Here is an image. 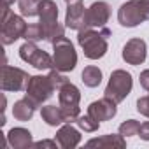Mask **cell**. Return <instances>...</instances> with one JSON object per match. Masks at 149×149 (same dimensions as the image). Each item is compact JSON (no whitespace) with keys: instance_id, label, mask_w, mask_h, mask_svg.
Wrapping results in <instances>:
<instances>
[{"instance_id":"obj_17","label":"cell","mask_w":149,"mask_h":149,"mask_svg":"<svg viewBox=\"0 0 149 149\" xmlns=\"http://www.w3.org/2000/svg\"><path fill=\"white\" fill-rule=\"evenodd\" d=\"M35 109H37V107H35L30 100H26V98L23 97L21 100L14 102V105H13V116H14L18 121H28V119H32Z\"/></svg>"},{"instance_id":"obj_29","label":"cell","mask_w":149,"mask_h":149,"mask_svg":"<svg viewBox=\"0 0 149 149\" xmlns=\"http://www.w3.org/2000/svg\"><path fill=\"white\" fill-rule=\"evenodd\" d=\"M139 137H140L142 140H149V121H146V123H142V125H140Z\"/></svg>"},{"instance_id":"obj_24","label":"cell","mask_w":149,"mask_h":149,"mask_svg":"<svg viewBox=\"0 0 149 149\" xmlns=\"http://www.w3.org/2000/svg\"><path fill=\"white\" fill-rule=\"evenodd\" d=\"M139 130H140V123L135 121V119H126L119 125V133L123 137H133V135H139Z\"/></svg>"},{"instance_id":"obj_5","label":"cell","mask_w":149,"mask_h":149,"mask_svg":"<svg viewBox=\"0 0 149 149\" xmlns=\"http://www.w3.org/2000/svg\"><path fill=\"white\" fill-rule=\"evenodd\" d=\"M53 68L60 72H70L77 65V53L67 37H60L53 42Z\"/></svg>"},{"instance_id":"obj_3","label":"cell","mask_w":149,"mask_h":149,"mask_svg":"<svg viewBox=\"0 0 149 149\" xmlns=\"http://www.w3.org/2000/svg\"><path fill=\"white\" fill-rule=\"evenodd\" d=\"M79 100H81V91L76 84H72L70 81L67 84H63L58 90V102H60V109L63 112L65 123H76L77 118L81 116V109H79Z\"/></svg>"},{"instance_id":"obj_18","label":"cell","mask_w":149,"mask_h":149,"mask_svg":"<svg viewBox=\"0 0 149 149\" xmlns=\"http://www.w3.org/2000/svg\"><path fill=\"white\" fill-rule=\"evenodd\" d=\"M40 116H42V121H46V125L49 126H60L61 123H65V118H63V112L60 109V105H44L40 109Z\"/></svg>"},{"instance_id":"obj_19","label":"cell","mask_w":149,"mask_h":149,"mask_svg":"<svg viewBox=\"0 0 149 149\" xmlns=\"http://www.w3.org/2000/svg\"><path fill=\"white\" fill-rule=\"evenodd\" d=\"M28 63L32 65V67H35L37 70H51L54 65H53V56H49L46 51H42V49H35L33 51V54L30 56V60H28Z\"/></svg>"},{"instance_id":"obj_2","label":"cell","mask_w":149,"mask_h":149,"mask_svg":"<svg viewBox=\"0 0 149 149\" xmlns=\"http://www.w3.org/2000/svg\"><path fill=\"white\" fill-rule=\"evenodd\" d=\"M39 18V23L44 30V40L53 44L60 37H65V26L58 23V6L53 0H40Z\"/></svg>"},{"instance_id":"obj_10","label":"cell","mask_w":149,"mask_h":149,"mask_svg":"<svg viewBox=\"0 0 149 149\" xmlns=\"http://www.w3.org/2000/svg\"><path fill=\"white\" fill-rule=\"evenodd\" d=\"M109 18H111V6L104 0H98V2H93L86 9L84 23H86V28H104Z\"/></svg>"},{"instance_id":"obj_28","label":"cell","mask_w":149,"mask_h":149,"mask_svg":"<svg viewBox=\"0 0 149 149\" xmlns=\"http://www.w3.org/2000/svg\"><path fill=\"white\" fill-rule=\"evenodd\" d=\"M56 140H39V142H33L32 147H47V149H56Z\"/></svg>"},{"instance_id":"obj_13","label":"cell","mask_w":149,"mask_h":149,"mask_svg":"<svg viewBox=\"0 0 149 149\" xmlns=\"http://www.w3.org/2000/svg\"><path fill=\"white\" fill-rule=\"evenodd\" d=\"M116 105H118L116 102H112L111 98L104 97V98L95 100V102H91V104L88 105V114L93 116L97 121L102 123V121L112 119V118L116 116V112H118V107H116Z\"/></svg>"},{"instance_id":"obj_12","label":"cell","mask_w":149,"mask_h":149,"mask_svg":"<svg viewBox=\"0 0 149 149\" xmlns=\"http://www.w3.org/2000/svg\"><path fill=\"white\" fill-rule=\"evenodd\" d=\"M147 46L142 39H130L123 47V60L130 65H140L146 61Z\"/></svg>"},{"instance_id":"obj_7","label":"cell","mask_w":149,"mask_h":149,"mask_svg":"<svg viewBox=\"0 0 149 149\" xmlns=\"http://www.w3.org/2000/svg\"><path fill=\"white\" fill-rule=\"evenodd\" d=\"M0 23H2V30H0V37H2V42L6 46L9 44H14L18 39L23 37L25 30H26V23L23 19V16H18L14 14L13 11L6 16H2V19H0Z\"/></svg>"},{"instance_id":"obj_22","label":"cell","mask_w":149,"mask_h":149,"mask_svg":"<svg viewBox=\"0 0 149 149\" xmlns=\"http://www.w3.org/2000/svg\"><path fill=\"white\" fill-rule=\"evenodd\" d=\"M76 125L81 128V130H84V132H97L98 130V126H100V121H97L93 116H90V114H86V116H79L77 118V121H76Z\"/></svg>"},{"instance_id":"obj_25","label":"cell","mask_w":149,"mask_h":149,"mask_svg":"<svg viewBox=\"0 0 149 149\" xmlns=\"http://www.w3.org/2000/svg\"><path fill=\"white\" fill-rule=\"evenodd\" d=\"M47 76H49V79H51V83H53V86H54L56 91H58L63 84L68 83V77L63 76V72H60V70H56V68H51V72L47 74Z\"/></svg>"},{"instance_id":"obj_15","label":"cell","mask_w":149,"mask_h":149,"mask_svg":"<svg viewBox=\"0 0 149 149\" xmlns=\"http://www.w3.org/2000/svg\"><path fill=\"white\" fill-rule=\"evenodd\" d=\"M86 147H100V149H125L126 147V140L125 137L119 133H109V135H102L97 139H91L86 142Z\"/></svg>"},{"instance_id":"obj_27","label":"cell","mask_w":149,"mask_h":149,"mask_svg":"<svg viewBox=\"0 0 149 149\" xmlns=\"http://www.w3.org/2000/svg\"><path fill=\"white\" fill-rule=\"evenodd\" d=\"M139 81H140V86H142L146 91H149V68H146V70L140 72Z\"/></svg>"},{"instance_id":"obj_4","label":"cell","mask_w":149,"mask_h":149,"mask_svg":"<svg viewBox=\"0 0 149 149\" xmlns=\"http://www.w3.org/2000/svg\"><path fill=\"white\" fill-rule=\"evenodd\" d=\"M132 86H133L132 74L126 72V70H123V68H118V70H114L111 74L109 83H107L105 91H104V97H107L112 102L119 104V102H123L130 95Z\"/></svg>"},{"instance_id":"obj_23","label":"cell","mask_w":149,"mask_h":149,"mask_svg":"<svg viewBox=\"0 0 149 149\" xmlns=\"http://www.w3.org/2000/svg\"><path fill=\"white\" fill-rule=\"evenodd\" d=\"M23 39H25V40H33V42L42 40V39H44V30H42L40 23H32V25H28L26 30H25V33H23Z\"/></svg>"},{"instance_id":"obj_9","label":"cell","mask_w":149,"mask_h":149,"mask_svg":"<svg viewBox=\"0 0 149 149\" xmlns=\"http://www.w3.org/2000/svg\"><path fill=\"white\" fill-rule=\"evenodd\" d=\"M118 21L121 26H126V28H133L147 21L140 0H128V2H125L118 11Z\"/></svg>"},{"instance_id":"obj_31","label":"cell","mask_w":149,"mask_h":149,"mask_svg":"<svg viewBox=\"0 0 149 149\" xmlns=\"http://www.w3.org/2000/svg\"><path fill=\"white\" fill-rule=\"evenodd\" d=\"M4 2V6H11V4H14V0H2Z\"/></svg>"},{"instance_id":"obj_21","label":"cell","mask_w":149,"mask_h":149,"mask_svg":"<svg viewBox=\"0 0 149 149\" xmlns=\"http://www.w3.org/2000/svg\"><path fill=\"white\" fill-rule=\"evenodd\" d=\"M19 6V13L25 18H33L39 16V9H40V0H18Z\"/></svg>"},{"instance_id":"obj_11","label":"cell","mask_w":149,"mask_h":149,"mask_svg":"<svg viewBox=\"0 0 149 149\" xmlns=\"http://www.w3.org/2000/svg\"><path fill=\"white\" fill-rule=\"evenodd\" d=\"M67 4V14H65V26L70 30H83L86 28L84 14L86 9L83 6V0H65Z\"/></svg>"},{"instance_id":"obj_26","label":"cell","mask_w":149,"mask_h":149,"mask_svg":"<svg viewBox=\"0 0 149 149\" xmlns=\"http://www.w3.org/2000/svg\"><path fill=\"white\" fill-rule=\"evenodd\" d=\"M137 111H139L142 116L149 118V95L140 97V98L137 100Z\"/></svg>"},{"instance_id":"obj_14","label":"cell","mask_w":149,"mask_h":149,"mask_svg":"<svg viewBox=\"0 0 149 149\" xmlns=\"http://www.w3.org/2000/svg\"><path fill=\"white\" fill-rule=\"evenodd\" d=\"M56 142L61 149H74L81 142V132L77 128H74L72 123H65L56 132Z\"/></svg>"},{"instance_id":"obj_6","label":"cell","mask_w":149,"mask_h":149,"mask_svg":"<svg viewBox=\"0 0 149 149\" xmlns=\"http://www.w3.org/2000/svg\"><path fill=\"white\" fill-rule=\"evenodd\" d=\"M53 91H54V86L49 76H32L25 90V98L30 100L35 107H40L46 100L51 98Z\"/></svg>"},{"instance_id":"obj_1","label":"cell","mask_w":149,"mask_h":149,"mask_svg":"<svg viewBox=\"0 0 149 149\" xmlns=\"http://www.w3.org/2000/svg\"><path fill=\"white\" fill-rule=\"evenodd\" d=\"M107 37H111L109 28H83L77 33V42L84 51V56L90 60H98L107 53Z\"/></svg>"},{"instance_id":"obj_16","label":"cell","mask_w":149,"mask_h":149,"mask_svg":"<svg viewBox=\"0 0 149 149\" xmlns=\"http://www.w3.org/2000/svg\"><path fill=\"white\" fill-rule=\"evenodd\" d=\"M6 137H7L9 146L14 147V149H26V147H32V144H33L32 133H30L26 128H21V126L11 128Z\"/></svg>"},{"instance_id":"obj_30","label":"cell","mask_w":149,"mask_h":149,"mask_svg":"<svg viewBox=\"0 0 149 149\" xmlns=\"http://www.w3.org/2000/svg\"><path fill=\"white\" fill-rule=\"evenodd\" d=\"M140 4H142V9H144L146 18L149 19V0H140Z\"/></svg>"},{"instance_id":"obj_20","label":"cell","mask_w":149,"mask_h":149,"mask_svg":"<svg viewBox=\"0 0 149 149\" xmlns=\"http://www.w3.org/2000/svg\"><path fill=\"white\" fill-rule=\"evenodd\" d=\"M81 79L88 88H97L102 83V70L95 65H88L81 74Z\"/></svg>"},{"instance_id":"obj_8","label":"cell","mask_w":149,"mask_h":149,"mask_svg":"<svg viewBox=\"0 0 149 149\" xmlns=\"http://www.w3.org/2000/svg\"><path fill=\"white\" fill-rule=\"evenodd\" d=\"M32 76L18 67H11V65H4L2 67V79H0V88L4 91H21L26 90L28 81Z\"/></svg>"}]
</instances>
